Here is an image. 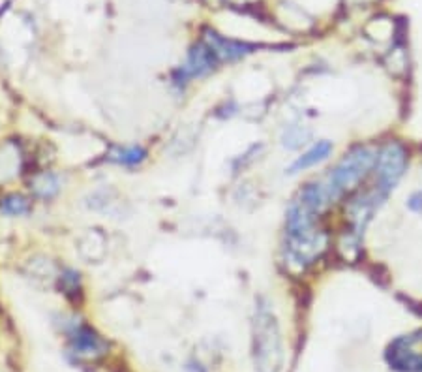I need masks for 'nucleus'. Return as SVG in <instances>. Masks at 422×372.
I'll use <instances>...</instances> for the list:
<instances>
[{
  "label": "nucleus",
  "instance_id": "obj_1",
  "mask_svg": "<svg viewBox=\"0 0 422 372\" xmlns=\"http://www.w3.org/2000/svg\"><path fill=\"white\" fill-rule=\"evenodd\" d=\"M253 361L259 372H280L284 361L280 327L267 305L259 303L253 318Z\"/></svg>",
  "mask_w": 422,
  "mask_h": 372
},
{
  "label": "nucleus",
  "instance_id": "obj_2",
  "mask_svg": "<svg viewBox=\"0 0 422 372\" xmlns=\"http://www.w3.org/2000/svg\"><path fill=\"white\" fill-rule=\"evenodd\" d=\"M375 168H377V181L375 186L368 194L360 196L362 203L366 207L374 211L375 207H379V203L389 196V192L394 188V185L400 181L401 173L406 170V153L400 145L387 143L383 149L379 151V156L375 160Z\"/></svg>",
  "mask_w": 422,
  "mask_h": 372
},
{
  "label": "nucleus",
  "instance_id": "obj_3",
  "mask_svg": "<svg viewBox=\"0 0 422 372\" xmlns=\"http://www.w3.org/2000/svg\"><path fill=\"white\" fill-rule=\"evenodd\" d=\"M375 160H377L375 153H372L366 147H357L349 155H345V158L334 168L333 175H331L328 196L338 197L342 196L343 192H348L349 188H353L374 168Z\"/></svg>",
  "mask_w": 422,
  "mask_h": 372
},
{
  "label": "nucleus",
  "instance_id": "obj_4",
  "mask_svg": "<svg viewBox=\"0 0 422 372\" xmlns=\"http://www.w3.org/2000/svg\"><path fill=\"white\" fill-rule=\"evenodd\" d=\"M387 361L404 372L422 371V331L400 337L387 351Z\"/></svg>",
  "mask_w": 422,
  "mask_h": 372
},
{
  "label": "nucleus",
  "instance_id": "obj_5",
  "mask_svg": "<svg viewBox=\"0 0 422 372\" xmlns=\"http://www.w3.org/2000/svg\"><path fill=\"white\" fill-rule=\"evenodd\" d=\"M218 62L220 60L216 59V55L212 53V49L205 42H199L191 48L186 62L174 74V81L177 83H186V81L194 80V77H203L209 72H212Z\"/></svg>",
  "mask_w": 422,
  "mask_h": 372
},
{
  "label": "nucleus",
  "instance_id": "obj_6",
  "mask_svg": "<svg viewBox=\"0 0 422 372\" xmlns=\"http://www.w3.org/2000/svg\"><path fill=\"white\" fill-rule=\"evenodd\" d=\"M203 42L212 49V53L216 55L218 60H237L240 57H244L246 53H250L253 49V45L243 42H235V40H227V38L220 36L211 28L205 31V38Z\"/></svg>",
  "mask_w": 422,
  "mask_h": 372
},
{
  "label": "nucleus",
  "instance_id": "obj_7",
  "mask_svg": "<svg viewBox=\"0 0 422 372\" xmlns=\"http://www.w3.org/2000/svg\"><path fill=\"white\" fill-rule=\"evenodd\" d=\"M74 351L77 356L83 357H96L101 356L104 350H106V342L101 341L100 337L96 335L94 331L87 327V325H81L74 331Z\"/></svg>",
  "mask_w": 422,
  "mask_h": 372
},
{
  "label": "nucleus",
  "instance_id": "obj_8",
  "mask_svg": "<svg viewBox=\"0 0 422 372\" xmlns=\"http://www.w3.org/2000/svg\"><path fill=\"white\" fill-rule=\"evenodd\" d=\"M333 153V143L331 141H319L317 145H313L310 151H306L301 158L295 160V164L291 165V173H296V171L308 170L311 165L319 164L323 160H327L328 155Z\"/></svg>",
  "mask_w": 422,
  "mask_h": 372
},
{
  "label": "nucleus",
  "instance_id": "obj_9",
  "mask_svg": "<svg viewBox=\"0 0 422 372\" xmlns=\"http://www.w3.org/2000/svg\"><path fill=\"white\" fill-rule=\"evenodd\" d=\"M147 158V153L143 147L132 145V147H122V149H115L111 153V160L124 165H135L141 164L143 160Z\"/></svg>",
  "mask_w": 422,
  "mask_h": 372
},
{
  "label": "nucleus",
  "instance_id": "obj_10",
  "mask_svg": "<svg viewBox=\"0 0 422 372\" xmlns=\"http://www.w3.org/2000/svg\"><path fill=\"white\" fill-rule=\"evenodd\" d=\"M58 179L51 173H43V175H38L34 181H32V190L36 192L40 197H51L58 192Z\"/></svg>",
  "mask_w": 422,
  "mask_h": 372
},
{
  "label": "nucleus",
  "instance_id": "obj_11",
  "mask_svg": "<svg viewBox=\"0 0 422 372\" xmlns=\"http://www.w3.org/2000/svg\"><path fill=\"white\" fill-rule=\"evenodd\" d=\"M28 207H30V205H28L27 199H25L23 196H17V194L4 197V199H2V203H0V209H2V211L8 214L27 213Z\"/></svg>",
  "mask_w": 422,
  "mask_h": 372
},
{
  "label": "nucleus",
  "instance_id": "obj_12",
  "mask_svg": "<svg viewBox=\"0 0 422 372\" xmlns=\"http://www.w3.org/2000/svg\"><path fill=\"white\" fill-rule=\"evenodd\" d=\"M284 145L285 147H289V149H296V147H301L302 143H306L308 139V132H304L301 126H291L289 130H285L284 136Z\"/></svg>",
  "mask_w": 422,
  "mask_h": 372
},
{
  "label": "nucleus",
  "instance_id": "obj_13",
  "mask_svg": "<svg viewBox=\"0 0 422 372\" xmlns=\"http://www.w3.org/2000/svg\"><path fill=\"white\" fill-rule=\"evenodd\" d=\"M409 209L411 211H417V213H421L422 211V192H417V194H413L411 197H409Z\"/></svg>",
  "mask_w": 422,
  "mask_h": 372
}]
</instances>
